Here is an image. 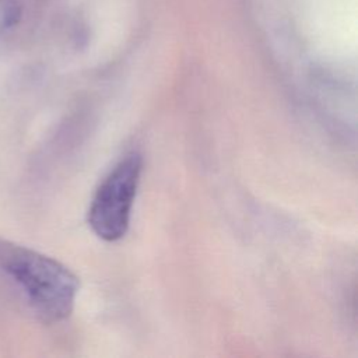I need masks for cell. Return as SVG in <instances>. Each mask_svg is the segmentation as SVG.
I'll return each instance as SVG.
<instances>
[{"label": "cell", "mask_w": 358, "mask_h": 358, "mask_svg": "<svg viewBox=\"0 0 358 358\" xmlns=\"http://www.w3.org/2000/svg\"><path fill=\"white\" fill-rule=\"evenodd\" d=\"M0 268L18 285L45 323L67 319L78 294V277L63 263L31 248L0 239Z\"/></svg>", "instance_id": "cell-1"}, {"label": "cell", "mask_w": 358, "mask_h": 358, "mask_svg": "<svg viewBox=\"0 0 358 358\" xmlns=\"http://www.w3.org/2000/svg\"><path fill=\"white\" fill-rule=\"evenodd\" d=\"M141 171L143 158L133 151L112 168L95 190L87 220L98 238L115 242L126 235Z\"/></svg>", "instance_id": "cell-2"}, {"label": "cell", "mask_w": 358, "mask_h": 358, "mask_svg": "<svg viewBox=\"0 0 358 358\" xmlns=\"http://www.w3.org/2000/svg\"><path fill=\"white\" fill-rule=\"evenodd\" d=\"M21 18V6L17 0H0V32L14 27Z\"/></svg>", "instance_id": "cell-3"}]
</instances>
